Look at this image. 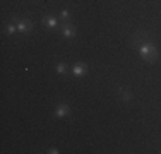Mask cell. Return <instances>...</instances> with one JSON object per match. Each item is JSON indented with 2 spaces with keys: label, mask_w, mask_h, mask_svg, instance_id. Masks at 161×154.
Segmentation results:
<instances>
[{
  "label": "cell",
  "mask_w": 161,
  "mask_h": 154,
  "mask_svg": "<svg viewBox=\"0 0 161 154\" xmlns=\"http://www.w3.org/2000/svg\"><path fill=\"white\" fill-rule=\"evenodd\" d=\"M141 55H142V58H146V60H154L156 55H158V51H156V48H154L151 43H144V45L141 46Z\"/></svg>",
  "instance_id": "cell-1"
},
{
  "label": "cell",
  "mask_w": 161,
  "mask_h": 154,
  "mask_svg": "<svg viewBox=\"0 0 161 154\" xmlns=\"http://www.w3.org/2000/svg\"><path fill=\"white\" fill-rule=\"evenodd\" d=\"M70 113V110H69V105H65V103H60L58 106H57V110H55V115L58 117V118H63V117H67Z\"/></svg>",
  "instance_id": "cell-2"
},
{
  "label": "cell",
  "mask_w": 161,
  "mask_h": 154,
  "mask_svg": "<svg viewBox=\"0 0 161 154\" xmlns=\"http://www.w3.org/2000/svg\"><path fill=\"white\" fill-rule=\"evenodd\" d=\"M29 26H31V24H29L27 21H19V22H17V29H19L21 33H27V31H29Z\"/></svg>",
  "instance_id": "cell-3"
},
{
  "label": "cell",
  "mask_w": 161,
  "mask_h": 154,
  "mask_svg": "<svg viewBox=\"0 0 161 154\" xmlns=\"http://www.w3.org/2000/svg\"><path fill=\"white\" fill-rule=\"evenodd\" d=\"M62 33H63V36H65L67 39H70V38L74 36V27H72L70 24H67V26H63V31H62Z\"/></svg>",
  "instance_id": "cell-4"
},
{
  "label": "cell",
  "mask_w": 161,
  "mask_h": 154,
  "mask_svg": "<svg viewBox=\"0 0 161 154\" xmlns=\"http://www.w3.org/2000/svg\"><path fill=\"white\" fill-rule=\"evenodd\" d=\"M84 72H86L84 63H75V65H74V74H75V75H82Z\"/></svg>",
  "instance_id": "cell-5"
},
{
  "label": "cell",
  "mask_w": 161,
  "mask_h": 154,
  "mask_svg": "<svg viewBox=\"0 0 161 154\" xmlns=\"http://www.w3.org/2000/svg\"><path fill=\"white\" fill-rule=\"evenodd\" d=\"M45 24L53 29V27H57V19H55V17H46V19H45Z\"/></svg>",
  "instance_id": "cell-6"
},
{
  "label": "cell",
  "mask_w": 161,
  "mask_h": 154,
  "mask_svg": "<svg viewBox=\"0 0 161 154\" xmlns=\"http://www.w3.org/2000/svg\"><path fill=\"white\" fill-rule=\"evenodd\" d=\"M65 70H67V65H65L63 62H60V63L57 65V72H58V74H65Z\"/></svg>",
  "instance_id": "cell-7"
},
{
  "label": "cell",
  "mask_w": 161,
  "mask_h": 154,
  "mask_svg": "<svg viewBox=\"0 0 161 154\" xmlns=\"http://www.w3.org/2000/svg\"><path fill=\"white\" fill-rule=\"evenodd\" d=\"M15 29H17V26H14V24H9V26H7V33H9V34H12Z\"/></svg>",
  "instance_id": "cell-8"
},
{
  "label": "cell",
  "mask_w": 161,
  "mask_h": 154,
  "mask_svg": "<svg viewBox=\"0 0 161 154\" xmlns=\"http://www.w3.org/2000/svg\"><path fill=\"white\" fill-rule=\"evenodd\" d=\"M122 99L129 101V99H130V94H129V93H124V94H122Z\"/></svg>",
  "instance_id": "cell-9"
},
{
  "label": "cell",
  "mask_w": 161,
  "mask_h": 154,
  "mask_svg": "<svg viewBox=\"0 0 161 154\" xmlns=\"http://www.w3.org/2000/svg\"><path fill=\"white\" fill-rule=\"evenodd\" d=\"M62 17H63V19H67V17H69V10H67V9H65V10H62Z\"/></svg>",
  "instance_id": "cell-10"
}]
</instances>
